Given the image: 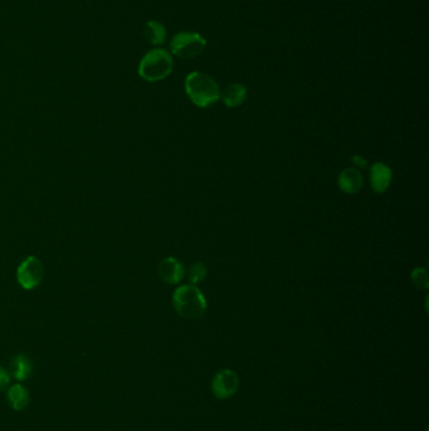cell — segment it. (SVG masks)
I'll return each instance as SVG.
<instances>
[{"instance_id": "cell-1", "label": "cell", "mask_w": 429, "mask_h": 431, "mask_svg": "<svg viewBox=\"0 0 429 431\" xmlns=\"http://www.w3.org/2000/svg\"><path fill=\"white\" fill-rule=\"evenodd\" d=\"M185 92L198 108H209L221 100V89L214 78L204 72H191L185 78Z\"/></svg>"}, {"instance_id": "cell-2", "label": "cell", "mask_w": 429, "mask_h": 431, "mask_svg": "<svg viewBox=\"0 0 429 431\" xmlns=\"http://www.w3.org/2000/svg\"><path fill=\"white\" fill-rule=\"evenodd\" d=\"M173 306L180 317L189 320L200 319L208 308L204 294L193 284H185L175 289Z\"/></svg>"}, {"instance_id": "cell-3", "label": "cell", "mask_w": 429, "mask_h": 431, "mask_svg": "<svg viewBox=\"0 0 429 431\" xmlns=\"http://www.w3.org/2000/svg\"><path fill=\"white\" fill-rule=\"evenodd\" d=\"M173 56L167 49L154 48L143 56L137 72L139 76L148 82L162 81L173 72Z\"/></svg>"}, {"instance_id": "cell-4", "label": "cell", "mask_w": 429, "mask_h": 431, "mask_svg": "<svg viewBox=\"0 0 429 431\" xmlns=\"http://www.w3.org/2000/svg\"><path fill=\"white\" fill-rule=\"evenodd\" d=\"M207 47V39L196 32H180L172 38L170 49L172 54L183 60H191L204 52Z\"/></svg>"}, {"instance_id": "cell-5", "label": "cell", "mask_w": 429, "mask_h": 431, "mask_svg": "<svg viewBox=\"0 0 429 431\" xmlns=\"http://www.w3.org/2000/svg\"><path fill=\"white\" fill-rule=\"evenodd\" d=\"M241 386L238 373L231 368H222L212 378L210 389L215 399L226 401L238 392Z\"/></svg>"}, {"instance_id": "cell-6", "label": "cell", "mask_w": 429, "mask_h": 431, "mask_svg": "<svg viewBox=\"0 0 429 431\" xmlns=\"http://www.w3.org/2000/svg\"><path fill=\"white\" fill-rule=\"evenodd\" d=\"M44 276V268L39 258L28 256L19 263L17 269V282L24 290H33L39 287Z\"/></svg>"}, {"instance_id": "cell-7", "label": "cell", "mask_w": 429, "mask_h": 431, "mask_svg": "<svg viewBox=\"0 0 429 431\" xmlns=\"http://www.w3.org/2000/svg\"><path fill=\"white\" fill-rule=\"evenodd\" d=\"M159 276L162 282L170 284V285H177L179 284L185 275L184 265L180 263L179 260L175 258H164L159 265Z\"/></svg>"}, {"instance_id": "cell-8", "label": "cell", "mask_w": 429, "mask_h": 431, "mask_svg": "<svg viewBox=\"0 0 429 431\" xmlns=\"http://www.w3.org/2000/svg\"><path fill=\"white\" fill-rule=\"evenodd\" d=\"M393 178L392 169L384 163H376L370 168V183L376 193H384L390 187Z\"/></svg>"}, {"instance_id": "cell-9", "label": "cell", "mask_w": 429, "mask_h": 431, "mask_svg": "<svg viewBox=\"0 0 429 431\" xmlns=\"http://www.w3.org/2000/svg\"><path fill=\"white\" fill-rule=\"evenodd\" d=\"M340 189L346 194L358 193L364 185V177L357 168H345L338 178Z\"/></svg>"}, {"instance_id": "cell-10", "label": "cell", "mask_w": 429, "mask_h": 431, "mask_svg": "<svg viewBox=\"0 0 429 431\" xmlns=\"http://www.w3.org/2000/svg\"><path fill=\"white\" fill-rule=\"evenodd\" d=\"M247 89L245 85L234 84L228 85L224 90L221 91V99L226 108H238L247 99Z\"/></svg>"}, {"instance_id": "cell-11", "label": "cell", "mask_w": 429, "mask_h": 431, "mask_svg": "<svg viewBox=\"0 0 429 431\" xmlns=\"http://www.w3.org/2000/svg\"><path fill=\"white\" fill-rule=\"evenodd\" d=\"M6 399L13 410L22 411L30 405V396L28 389L22 386L20 383H15L8 389Z\"/></svg>"}, {"instance_id": "cell-12", "label": "cell", "mask_w": 429, "mask_h": 431, "mask_svg": "<svg viewBox=\"0 0 429 431\" xmlns=\"http://www.w3.org/2000/svg\"><path fill=\"white\" fill-rule=\"evenodd\" d=\"M32 372H33V365L27 356L17 354L11 359V373L9 375H12L13 377L19 382L30 378Z\"/></svg>"}, {"instance_id": "cell-13", "label": "cell", "mask_w": 429, "mask_h": 431, "mask_svg": "<svg viewBox=\"0 0 429 431\" xmlns=\"http://www.w3.org/2000/svg\"><path fill=\"white\" fill-rule=\"evenodd\" d=\"M143 37L154 46H160L167 39V30L159 20H149L143 27Z\"/></svg>"}, {"instance_id": "cell-14", "label": "cell", "mask_w": 429, "mask_h": 431, "mask_svg": "<svg viewBox=\"0 0 429 431\" xmlns=\"http://www.w3.org/2000/svg\"><path fill=\"white\" fill-rule=\"evenodd\" d=\"M207 274H208V270L203 263H194L189 269L188 277H189L191 284L196 285V284L203 282L204 279L207 277Z\"/></svg>"}, {"instance_id": "cell-15", "label": "cell", "mask_w": 429, "mask_h": 431, "mask_svg": "<svg viewBox=\"0 0 429 431\" xmlns=\"http://www.w3.org/2000/svg\"><path fill=\"white\" fill-rule=\"evenodd\" d=\"M411 282H414V285L419 287V289L427 290L429 285L427 271L424 269H421V268L413 270V273H411Z\"/></svg>"}, {"instance_id": "cell-16", "label": "cell", "mask_w": 429, "mask_h": 431, "mask_svg": "<svg viewBox=\"0 0 429 431\" xmlns=\"http://www.w3.org/2000/svg\"><path fill=\"white\" fill-rule=\"evenodd\" d=\"M11 383V375L6 371V368H3L0 366V392L9 387Z\"/></svg>"}, {"instance_id": "cell-17", "label": "cell", "mask_w": 429, "mask_h": 431, "mask_svg": "<svg viewBox=\"0 0 429 431\" xmlns=\"http://www.w3.org/2000/svg\"><path fill=\"white\" fill-rule=\"evenodd\" d=\"M352 163H354V165L357 167V169H363V168H366V165H368L366 159L361 156H352Z\"/></svg>"}]
</instances>
